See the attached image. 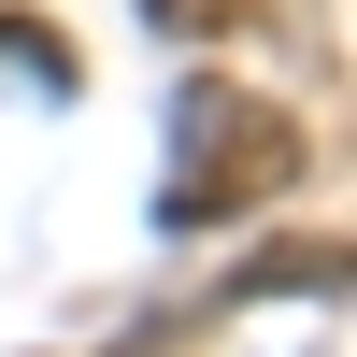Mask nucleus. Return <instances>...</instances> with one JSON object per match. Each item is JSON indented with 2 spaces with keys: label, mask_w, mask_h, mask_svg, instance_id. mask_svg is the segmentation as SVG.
Wrapping results in <instances>:
<instances>
[{
  "label": "nucleus",
  "mask_w": 357,
  "mask_h": 357,
  "mask_svg": "<svg viewBox=\"0 0 357 357\" xmlns=\"http://www.w3.org/2000/svg\"><path fill=\"white\" fill-rule=\"evenodd\" d=\"M172 186H158V215L172 229H215L229 200H272L286 172H301V114L286 100H243V86H186L172 100Z\"/></svg>",
  "instance_id": "nucleus-1"
},
{
  "label": "nucleus",
  "mask_w": 357,
  "mask_h": 357,
  "mask_svg": "<svg viewBox=\"0 0 357 357\" xmlns=\"http://www.w3.org/2000/svg\"><path fill=\"white\" fill-rule=\"evenodd\" d=\"M0 72H29V86H72V57H57L29 15H0Z\"/></svg>",
  "instance_id": "nucleus-2"
}]
</instances>
